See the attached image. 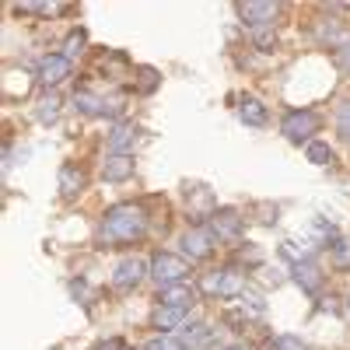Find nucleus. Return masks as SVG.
<instances>
[{
    "mask_svg": "<svg viewBox=\"0 0 350 350\" xmlns=\"http://www.w3.org/2000/svg\"><path fill=\"white\" fill-rule=\"evenodd\" d=\"M144 231H148V214H144V207H137V203H120V207L105 211L98 239L105 245H130V242L144 239Z\"/></svg>",
    "mask_w": 350,
    "mask_h": 350,
    "instance_id": "nucleus-1",
    "label": "nucleus"
},
{
    "mask_svg": "<svg viewBox=\"0 0 350 350\" xmlns=\"http://www.w3.org/2000/svg\"><path fill=\"white\" fill-rule=\"evenodd\" d=\"M242 287H245V277L231 267L211 270L200 277V295H207V298H235V295H242Z\"/></svg>",
    "mask_w": 350,
    "mask_h": 350,
    "instance_id": "nucleus-2",
    "label": "nucleus"
},
{
    "mask_svg": "<svg viewBox=\"0 0 350 350\" xmlns=\"http://www.w3.org/2000/svg\"><path fill=\"white\" fill-rule=\"evenodd\" d=\"M151 277L158 280V287L186 284L189 262H186L183 256H172V252H154V256H151Z\"/></svg>",
    "mask_w": 350,
    "mask_h": 350,
    "instance_id": "nucleus-3",
    "label": "nucleus"
},
{
    "mask_svg": "<svg viewBox=\"0 0 350 350\" xmlns=\"http://www.w3.org/2000/svg\"><path fill=\"white\" fill-rule=\"evenodd\" d=\"M319 126H323L319 112H312V109H298V112H287V116H284L280 133H284L287 140H295V144H301V140L312 144V133H319Z\"/></svg>",
    "mask_w": 350,
    "mask_h": 350,
    "instance_id": "nucleus-4",
    "label": "nucleus"
},
{
    "mask_svg": "<svg viewBox=\"0 0 350 350\" xmlns=\"http://www.w3.org/2000/svg\"><path fill=\"white\" fill-rule=\"evenodd\" d=\"M277 14H280V4H270V0H245V4H239V18L249 28H270Z\"/></svg>",
    "mask_w": 350,
    "mask_h": 350,
    "instance_id": "nucleus-5",
    "label": "nucleus"
},
{
    "mask_svg": "<svg viewBox=\"0 0 350 350\" xmlns=\"http://www.w3.org/2000/svg\"><path fill=\"white\" fill-rule=\"evenodd\" d=\"M262 312H267V305H262L259 298H242V301H239V308H224V326L245 329L249 323L262 319Z\"/></svg>",
    "mask_w": 350,
    "mask_h": 350,
    "instance_id": "nucleus-6",
    "label": "nucleus"
},
{
    "mask_svg": "<svg viewBox=\"0 0 350 350\" xmlns=\"http://www.w3.org/2000/svg\"><path fill=\"white\" fill-rule=\"evenodd\" d=\"M70 77V60L64 53H53V56H42V64H39V81L46 88H56L60 81Z\"/></svg>",
    "mask_w": 350,
    "mask_h": 350,
    "instance_id": "nucleus-7",
    "label": "nucleus"
},
{
    "mask_svg": "<svg viewBox=\"0 0 350 350\" xmlns=\"http://www.w3.org/2000/svg\"><path fill=\"white\" fill-rule=\"evenodd\" d=\"M183 252L189 259H207L214 252V235H211V228H189L186 235H183Z\"/></svg>",
    "mask_w": 350,
    "mask_h": 350,
    "instance_id": "nucleus-8",
    "label": "nucleus"
},
{
    "mask_svg": "<svg viewBox=\"0 0 350 350\" xmlns=\"http://www.w3.org/2000/svg\"><path fill=\"white\" fill-rule=\"evenodd\" d=\"M211 235L214 239H224V242H239L242 235V217L239 211H217L211 217Z\"/></svg>",
    "mask_w": 350,
    "mask_h": 350,
    "instance_id": "nucleus-9",
    "label": "nucleus"
},
{
    "mask_svg": "<svg viewBox=\"0 0 350 350\" xmlns=\"http://www.w3.org/2000/svg\"><path fill=\"white\" fill-rule=\"evenodd\" d=\"M144 273H148V267H144L140 259H123L120 267H116V273H112V287L116 291H130V287H137L144 280Z\"/></svg>",
    "mask_w": 350,
    "mask_h": 350,
    "instance_id": "nucleus-10",
    "label": "nucleus"
},
{
    "mask_svg": "<svg viewBox=\"0 0 350 350\" xmlns=\"http://www.w3.org/2000/svg\"><path fill=\"white\" fill-rule=\"evenodd\" d=\"M158 301L172 305V308H193L196 305V287L193 284H172L158 291Z\"/></svg>",
    "mask_w": 350,
    "mask_h": 350,
    "instance_id": "nucleus-11",
    "label": "nucleus"
},
{
    "mask_svg": "<svg viewBox=\"0 0 350 350\" xmlns=\"http://www.w3.org/2000/svg\"><path fill=\"white\" fill-rule=\"evenodd\" d=\"M133 175V154H109L102 165V179L105 183H126Z\"/></svg>",
    "mask_w": 350,
    "mask_h": 350,
    "instance_id": "nucleus-12",
    "label": "nucleus"
},
{
    "mask_svg": "<svg viewBox=\"0 0 350 350\" xmlns=\"http://www.w3.org/2000/svg\"><path fill=\"white\" fill-rule=\"evenodd\" d=\"M186 315H189V308L158 305V308H154V326H158V329H175V333H179V329L186 326Z\"/></svg>",
    "mask_w": 350,
    "mask_h": 350,
    "instance_id": "nucleus-13",
    "label": "nucleus"
},
{
    "mask_svg": "<svg viewBox=\"0 0 350 350\" xmlns=\"http://www.w3.org/2000/svg\"><path fill=\"white\" fill-rule=\"evenodd\" d=\"M295 280L308 291V295H319V291H323V284H326L323 270H319L315 262H298V267H295Z\"/></svg>",
    "mask_w": 350,
    "mask_h": 350,
    "instance_id": "nucleus-14",
    "label": "nucleus"
},
{
    "mask_svg": "<svg viewBox=\"0 0 350 350\" xmlns=\"http://www.w3.org/2000/svg\"><path fill=\"white\" fill-rule=\"evenodd\" d=\"M186 196H193V203H186L189 207V214L200 221V217H214L217 214V207H214V196L203 189V186H196V189H186Z\"/></svg>",
    "mask_w": 350,
    "mask_h": 350,
    "instance_id": "nucleus-15",
    "label": "nucleus"
},
{
    "mask_svg": "<svg viewBox=\"0 0 350 350\" xmlns=\"http://www.w3.org/2000/svg\"><path fill=\"white\" fill-rule=\"evenodd\" d=\"M179 343H183V347H189V350L207 347V343H214V329H211V326H203V323L183 326V329H179Z\"/></svg>",
    "mask_w": 350,
    "mask_h": 350,
    "instance_id": "nucleus-16",
    "label": "nucleus"
},
{
    "mask_svg": "<svg viewBox=\"0 0 350 350\" xmlns=\"http://www.w3.org/2000/svg\"><path fill=\"white\" fill-rule=\"evenodd\" d=\"M84 183H88L84 168H77V165H64V168H60V193H64L67 200L77 196V193L84 189Z\"/></svg>",
    "mask_w": 350,
    "mask_h": 350,
    "instance_id": "nucleus-17",
    "label": "nucleus"
},
{
    "mask_svg": "<svg viewBox=\"0 0 350 350\" xmlns=\"http://www.w3.org/2000/svg\"><path fill=\"white\" fill-rule=\"evenodd\" d=\"M74 105L84 116H109V98H98L92 92H74Z\"/></svg>",
    "mask_w": 350,
    "mask_h": 350,
    "instance_id": "nucleus-18",
    "label": "nucleus"
},
{
    "mask_svg": "<svg viewBox=\"0 0 350 350\" xmlns=\"http://www.w3.org/2000/svg\"><path fill=\"white\" fill-rule=\"evenodd\" d=\"M312 252H315V245H308V242H295V239L280 242V256L291 259L295 267H298V262H312Z\"/></svg>",
    "mask_w": 350,
    "mask_h": 350,
    "instance_id": "nucleus-19",
    "label": "nucleus"
},
{
    "mask_svg": "<svg viewBox=\"0 0 350 350\" xmlns=\"http://www.w3.org/2000/svg\"><path fill=\"white\" fill-rule=\"evenodd\" d=\"M239 116H242V123H249V126H262L267 123V105H262L259 98H245L239 105Z\"/></svg>",
    "mask_w": 350,
    "mask_h": 350,
    "instance_id": "nucleus-20",
    "label": "nucleus"
},
{
    "mask_svg": "<svg viewBox=\"0 0 350 350\" xmlns=\"http://www.w3.org/2000/svg\"><path fill=\"white\" fill-rule=\"evenodd\" d=\"M319 42H329V46H347L350 36H347V28H340V21H323L319 25Z\"/></svg>",
    "mask_w": 350,
    "mask_h": 350,
    "instance_id": "nucleus-21",
    "label": "nucleus"
},
{
    "mask_svg": "<svg viewBox=\"0 0 350 350\" xmlns=\"http://www.w3.org/2000/svg\"><path fill=\"white\" fill-rule=\"evenodd\" d=\"M133 144H137V130H133V126H116L112 137H109V148H112L116 154H126Z\"/></svg>",
    "mask_w": 350,
    "mask_h": 350,
    "instance_id": "nucleus-22",
    "label": "nucleus"
},
{
    "mask_svg": "<svg viewBox=\"0 0 350 350\" xmlns=\"http://www.w3.org/2000/svg\"><path fill=\"white\" fill-rule=\"evenodd\" d=\"M312 239H315V245H329V249L340 242L336 228H333L329 221H315V224H312Z\"/></svg>",
    "mask_w": 350,
    "mask_h": 350,
    "instance_id": "nucleus-23",
    "label": "nucleus"
},
{
    "mask_svg": "<svg viewBox=\"0 0 350 350\" xmlns=\"http://www.w3.org/2000/svg\"><path fill=\"white\" fill-rule=\"evenodd\" d=\"M158 84H161V77H158L154 67H140V70H137V92H140V95H151Z\"/></svg>",
    "mask_w": 350,
    "mask_h": 350,
    "instance_id": "nucleus-24",
    "label": "nucleus"
},
{
    "mask_svg": "<svg viewBox=\"0 0 350 350\" xmlns=\"http://www.w3.org/2000/svg\"><path fill=\"white\" fill-rule=\"evenodd\" d=\"M305 154H308L312 165H329L333 161V148H329V144H323V140H312L308 148H305Z\"/></svg>",
    "mask_w": 350,
    "mask_h": 350,
    "instance_id": "nucleus-25",
    "label": "nucleus"
},
{
    "mask_svg": "<svg viewBox=\"0 0 350 350\" xmlns=\"http://www.w3.org/2000/svg\"><path fill=\"white\" fill-rule=\"evenodd\" d=\"M60 105H64L60 95H46V98L39 102V112H36V116H39V123H53L56 116H60Z\"/></svg>",
    "mask_w": 350,
    "mask_h": 350,
    "instance_id": "nucleus-26",
    "label": "nucleus"
},
{
    "mask_svg": "<svg viewBox=\"0 0 350 350\" xmlns=\"http://www.w3.org/2000/svg\"><path fill=\"white\" fill-rule=\"evenodd\" d=\"M84 42H88L84 28H77V32H70V36H67V42H64V56H67V60H74V56H81V53H84Z\"/></svg>",
    "mask_w": 350,
    "mask_h": 350,
    "instance_id": "nucleus-27",
    "label": "nucleus"
},
{
    "mask_svg": "<svg viewBox=\"0 0 350 350\" xmlns=\"http://www.w3.org/2000/svg\"><path fill=\"white\" fill-rule=\"evenodd\" d=\"M267 350H308L298 336H273L270 343H267Z\"/></svg>",
    "mask_w": 350,
    "mask_h": 350,
    "instance_id": "nucleus-28",
    "label": "nucleus"
},
{
    "mask_svg": "<svg viewBox=\"0 0 350 350\" xmlns=\"http://www.w3.org/2000/svg\"><path fill=\"white\" fill-rule=\"evenodd\" d=\"M333 262H336L340 270L350 267V242H347V239H340V242L333 245Z\"/></svg>",
    "mask_w": 350,
    "mask_h": 350,
    "instance_id": "nucleus-29",
    "label": "nucleus"
},
{
    "mask_svg": "<svg viewBox=\"0 0 350 350\" xmlns=\"http://www.w3.org/2000/svg\"><path fill=\"white\" fill-rule=\"evenodd\" d=\"M252 42H256L259 49H273V46H277V32H273V28H256Z\"/></svg>",
    "mask_w": 350,
    "mask_h": 350,
    "instance_id": "nucleus-30",
    "label": "nucleus"
},
{
    "mask_svg": "<svg viewBox=\"0 0 350 350\" xmlns=\"http://www.w3.org/2000/svg\"><path fill=\"white\" fill-rule=\"evenodd\" d=\"M95 350H130V343H126L123 336H109V340L95 343Z\"/></svg>",
    "mask_w": 350,
    "mask_h": 350,
    "instance_id": "nucleus-31",
    "label": "nucleus"
},
{
    "mask_svg": "<svg viewBox=\"0 0 350 350\" xmlns=\"http://www.w3.org/2000/svg\"><path fill=\"white\" fill-rule=\"evenodd\" d=\"M336 126H340V133L350 140V102L347 105H340V116H336Z\"/></svg>",
    "mask_w": 350,
    "mask_h": 350,
    "instance_id": "nucleus-32",
    "label": "nucleus"
},
{
    "mask_svg": "<svg viewBox=\"0 0 350 350\" xmlns=\"http://www.w3.org/2000/svg\"><path fill=\"white\" fill-rule=\"evenodd\" d=\"M140 350H179V347H175V343H168V340H148V343H144Z\"/></svg>",
    "mask_w": 350,
    "mask_h": 350,
    "instance_id": "nucleus-33",
    "label": "nucleus"
},
{
    "mask_svg": "<svg viewBox=\"0 0 350 350\" xmlns=\"http://www.w3.org/2000/svg\"><path fill=\"white\" fill-rule=\"evenodd\" d=\"M336 60H340V67L350 74V42H347V46H340V56H336Z\"/></svg>",
    "mask_w": 350,
    "mask_h": 350,
    "instance_id": "nucleus-34",
    "label": "nucleus"
},
{
    "mask_svg": "<svg viewBox=\"0 0 350 350\" xmlns=\"http://www.w3.org/2000/svg\"><path fill=\"white\" fill-rule=\"evenodd\" d=\"M228 350H252V347H245V343H235V347H228Z\"/></svg>",
    "mask_w": 350,
    "mask_h": 350,
    "instance_id": "nucleus-35",
    "label": "nucleus"
},
{
    "mask_svg": "<svg viewBox=\"0 0 350 350\" xmlns=\"http://www.w3.org/2000/svg\"><path fill=\"white\" fill-rule=\"evenodd\" d=\"M347 312H350V298H347Z\"/></svg>",
    "mask_w": 350,
    "mask_h": 350,
    "instance_id": "nucleus-36",
    "label": "nucleus"
}]
</instances>
